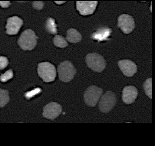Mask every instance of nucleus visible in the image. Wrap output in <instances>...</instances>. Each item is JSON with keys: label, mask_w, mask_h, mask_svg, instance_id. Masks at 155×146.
<instances>
[{"label": "nucleus", "mask_w": 155, "mask_h": 146, "mask_svg": "<svg viewBox=\"0 0 155 146\" xmlns=\"http://www.w3.org/2000/svg\"><path fill=\"white\" fill-rule=\"evenodd\" d=\"M37 38L34 31L27 29L21 33L18 43L22 50H31L36 46Z\"/></svg>", "instance_id": "1"}, {"label": "nucleus", "mask_w": 155, "mask_h": 146, "mask_svg": "<svg viewBox=\"0 0 155 146\" xmlns=\"http://www.w3.org/2000/svg\"><path fill=\"white\" fill-rule=\"evenodd\" d=\"M57 72L61 81L69 82L72 80L76 73L73 64L68 60L63 62L58 66Z\"/></svg>", "instance_id": "2"}, {"label": "nucleus", "mask_w": 155, "mask_h": 146, "mask_svg": "<svg viewBox=\"0 0 155 146\" xmlns=\"http://www.w3.org/2000/svg\"><path fill=\"white\" fill-rule=\"evenodd\" d=\"M38 76L46 83L54 81L57 75L55 67L48 62L38 65Z\"/></svg>", "instance_id": "3"}, {"label": "nucleus", "mask_w": 155, "mask_h": 146, "mask_svg": "<svg viewBox=\"0 0 155 146\" xmlns=\"http://www.w3.org/2000/svg\"><path fill=\"white\" fill-rule=\"evenodd\" d=\"M86 60L88 67L95 72H102L106 67L104 58L97 53L88 54L86 56Z\"/></svg>", "instance_id": "4"}, {"label": "nucleus", "mask_w": 155, "mask_h": 146, "mask_svg": "<svg viewBox=\"0 0 155 146\" xmlns=\"http://www.w3.org/2000/svg\"><path fill=\"white\" fill-rule=\"evenodd\" d=\"M103 90L102 88L92 85L86 89L84 94L85 103L87 106L94 107L96 105L102 96Z\"/></svg>", "instance_id": "5"}, {"label": "nucleus", "mask_w": 155, "mask_h": 146, "mask_svg": "<svg viewBox=\"0 0 155 146\" xmlns=\"http://www.w3.org/2000/svg\"><path fill=\"white\" fill-rule=\"evenodd\" d=\"M117 103L116 96L113 92L108 91L102 96L99 102V109L103 113L110 112Z\"/></svg>", "instance_id": "6"}, {"label": "nucleus", "mask_w": 155, "mask_h": 146, "mask_svg": "<svg viewBox=\"0 0 155 146\" xmlns=\"http://www.w3.org/2000/svg\"><path fill=\"white\" fill-rule=\"evenodd\" d=\"M135 26L134 19L128 14L121 15L118 19V27L126 34L131 33L134 29Z\"/></svg>", "instance_id": "7"}, {"label": "nucleus", "mask_w": 155, "mask_h": 146, "mask_svg": "<svg viewBox=\"0 0 155 146\" xmlns=\"http://www.w3.org/2000/svg\"><path fill=\"white\" fill-rule=\"evenodd\" d=\"M61 112L62 107L60 104L51 102L44 107L43 115L46 118L54 120L59 116Z\"/></svg>", "instance_id": "8"}, {"label": "nucleus", "mask_w": 155, "mask_h": 146, "mask_svg": "<svg viewBox=\"0 0 155 146\" xmlns=\"http://www.w3.org/2000/svg\"><path fill=\"white\" fill-rule=\"evenodd\" d=\"M97 3V1H77L76 8L82 15H89L94 13Z\"/></svg>", "instance_id": "9"}, {"label": "nucleus", "mask_w": 155, "mask_h": 146, "mask_svg": "<svg viewBox=\"0 0 155 146\" xmlns=\"http://www.w3.org/2000/svg\"><path fill=\"white\" fill-rule=\"evenodd\" d=\"M119 68L124 76L131 77L137 71V67L135 63L130 59H123L118 62Z\"/></svg>", "instance_id": "10"}, {"label": "nucleus", "mask_w": 155, "mask_h": 146, "mask_svg": "<svg viewBox=\"0 0 155 146\" xmlns=\"http://www.w3.org/2000/svg\"><path fill=\"white\" fill-rule=\"evenodd\" d=\"M23 25V21L18 16L8 19L6 25V33L10 35L17 34Z\"/></svg>", "instance_id": "11"}, {"label": "nucleus", "mask_w": 155, "mask_h": 146, "mask_svg": "<svg viewBox=\"0 0 155 146\" xmlns=\"http://www.w3.org/2000/svg\"><path fill=\"white\" fill-rule=\"evenodd\" d=\"M138 95V90L132 85L127 86L123 88L122 98V100L127 104H131L134 103Z\"/></svg>", "instance_id": "12"}, {"label": "nucleus", "mask_w": 155, "mask_h": 146, "mask_svg": "<svg viewBox=\"0 0 155 146\" xmlns=\"http://www.w3.org/2000/svg\"><path fill=\"white\" fill-rule=\"evenodd\" d=\"M112 30L107 27L100 28L96 32L92 34L91 38L99 42L109 40L108 37L111 35Z\"/></svg>", "instance_id": "13"}, {"label": "nucleus", "mask_w": 155, "mask_h": 146, "mask_svg": "<svg viewBox=\"0 0 155 146\" xmlns=\"http://www.w3.org/2000/svg\"><path fill=\"white\" fill-rule=\"evenodd\" d=\"M66 39L71 43H76L81 42L82 36L76 29H70L67 31Z\"/></svg>", "instance_id": "14"}, {"label": "nucleus", "mask_w": 155, "mask_h": 146, "mask_svg": "<svg viewBox=\"0 0 155 146\" xmlns=\"http://www.w3.org/2000/svg\"><path fill=\"white\" fill-rule=\"evenodd\" d=\"M57 25L55 21L51 18H49L47 20L46 23V29L49 33L55 35L57 33Z\"/></svg>", "instance_id": "15"}, {"label": "nucleus", "mask_w": 155, "mask_h": 146, "mask_svg": "<svg viewBox=\"0 0 155 146\" xmlns=\"http://www.w3.org/2000/svg\"><path fill=\"white\" fill-rule=\"evenodd\" d=\"M54 44L58 48H64L67 46L68 42L63 36L61 35H56L53 39Z\"/></svg>", "instance_id": "16"}, {"label": "nucleus", "mask_w": 155, "mask_h": 146, "mask_svg": "<svg viewBox=\"0 0 155 146\" xmlns=\"http://www.w3.org/2000/svg\"><path fill=\"white\" fill-rule=\"evenodd\" d=\"M143 89L146 95L150 99L152 98V78L146 80L143 83Z\"/></svg>", "instance_id": "17"}, {"label": "nucleus", "mask_w": 155, "mask_h": 146, "mask_svg": "<svg viewBox=\"0 0 155 146\" xmlns=\"http://www.w3.org/2000/svg\"><path fill=\"white\" fill-rule=\"evenodd\" d=\"M1 96V107H4L10 100L8 92L7 90L1 89L0 90Z\"/></svg>", "instance_id": "18"}, {"label": "nucleus", "mask_w": 155, "mask_h": 146, "mask_svg": "<svg viewBox=\"0 0 155 146\" xmlns=\"http://www.w3.org/2000/svg\"><path fill=\"white\" fill-rule=\"evenodd\" d=\"M13 74L12 70L10 69L7 71L5 73L2 74L1 76V81L5 83L13 78Z\"/></svg>", "instance_id": "19"}, {"label": "nucleus", "mask_w": 155, "mask_h": 146, "mask_svg": "<svg viewBox=\"0 0 155 146\" xmlns=\"http://www.w3.org/2000/svg\"><path fill=\"white\" fill-rule=\"evenodd\" d=\"M41 92L40 88H35L31 91L28 92L25 94V96L28 99H30L31 97H34L35 95H38Z\"/></svg>", "instance_id": "20"}, {"label": "nucleus", "mask_w": 155, "mask_h": 146, "mask_svg": "<svg viewBox=\"0 0 155 146\" xmlns=\"http://www.w3.org/2000/svg\"><path fill=\"white\" fill-rule=\"evenodd\" d=\"M0 61H1V70L4 69L8 66V61L7 58L3 56H1L0 58Z\"/></svg>", "instance_id": "21"}, {"label": "nucleus", "mask_w": 155, "mask_h": 146, "mask_svg": "<svg viewBox=\"0 0 155 146\" xmlns=\"http://www.w3.org/2000/svg\"><path fill=\"white\" fill-rule=\"evenodd\" d=\"M32 6L37 10H41L43 8L44 3L42 2H34Z\"/></svg>", "instance_id": "22"}, {"label": "nucleus", "mask_w": 155, "mask_h": 146, "mask_svg": "<svg viewBox=\"0 0 155 146\" xmlns=\"http://www.w3.org/2000/svg\"><path fill=\"white\" fill-rule=\"evenodd\" d=\"M0 4L2 8H8L11 5L10 2H0Z\"/></svg>", "instance_id": "23"}, {"label": "nucleus", "mask_w": 155, "mask_h": 146, "mask_svg": "<svg viewBox=\"0 0 155 146\" xmlns=\"http://www.w3.org/2000/svg\"><path fill=\"white\" fill-rule=\"evenodd\" d=\"M57 4H61L64 3L66 2H55Z\"/></svg>", "instance_id": "24"}]
</instances>
